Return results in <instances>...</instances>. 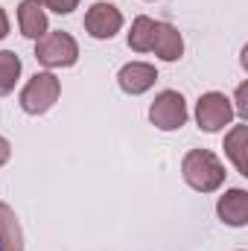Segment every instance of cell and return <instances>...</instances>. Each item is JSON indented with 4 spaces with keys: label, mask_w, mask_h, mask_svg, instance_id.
<instances>
[{
    "label": "cell",
    "mask_w": 248,
    "mask_h": 251,
    "mask_svg": "<svg viewBox=\"0 0 248 251\" xmlns=\"http://www.w3.org/2000/svg\"><path fill=\"white\" fill-rule=\"evenodd\" d=\"M155 79H158L155 67H152V64H146V62H131V64H125L123 70H120V76H117L120 88H123L125 94H131V97H137V94H146V91L155 85Z\"/></svg>",
    "instance_id": "cell-7"
},
{
    "label": "cell",
    "mask_w": 248,
    "mask_h": 251,
    "mask_svg": "<svg viewBox=\"0 0 248 251\" xmlns=\"http://www.w3.org/2000/svg\"><path fill=\"white\" fill-rule=\"evenodd\" d=\"M18 24H21V32L26 38H41L47 32V15H44V6L38 0H24L18 6Z\"/></svg>",
    "instance_id": "cell-10"
},
{
    "label": "cell",
    "mask_w": 248,
    "mask_h": 251,
    "mask_svg": "<svg viewBox=\"0 0 248 251\" xmlns=\"http://www.w3.org/2000/svg\"><path fill=\"white\" fill-rule=\"evenodd\" d=\"M248 143V128L246 126H234L228 134H225V152H228V158L234 161V167L243 173V176H248L246 173V146Z\"/></svg>",
    "instance_id": "cell-13"
},
{
    "label": "cell",
    "mask_w": 248,
    "mask_h": 251,
    "mask_svg": "<svg viewBox=\"0 0 248 251\" xmlns=\"http://www.w3.org/2000/svg\"><path fill=\"white\" fill-rule=\"evenodd\" d=\"M9 155H12V146H9V140H6V137H0V167L9 161Z\"/></svg>",
    "instance_id": "cell-16"
},
{
    "label": "cell",
    "mask_w": 248,
    "mask_h": 251,
    "mask_svg": "<svg viewBox=\"0 0 248 251\" xmlns=\"http://www.w3.org/2000/svg\"><path fill=\"white\" fill-rule=\"evenodd\" d=\"M120 26H123V15H120V9H117L114 3L99 0V3H94V6L88 9V15H85V29H88L94 38H99V41L114 38V35L120 32Z\"/></svg>",
    "instance_id": "cell-6"
},
{
    "label": "cell",
    "mask_w": 248,
    "mask_h": 251,
    "mask_svg": "<svg viewBox=\"0 0 248 251\" xmlns=\"http://www.w3.org/2000/svg\"><path fill=\"white\" fill-rule=\"evenodd\" d=\"M59 94H62V85L53 73H35L21 91V108L26 114H44L56 105Z\"/></svg>",
    "instance_id": "cell-2"
},
{
    "label": "cell",
    "mask_w": 248,
    "mask_h": 251,
    "mask_svg": "<svg viewBox=\"0 0 248 251\" xmlns=\"http://www.w3.org/2000/svg\"><path fill=\"white\" fill-rule=\"evenodd\" d=\"M181 173H184V181L198 193H213V190L222 187L225 181V167L219 164V158L210 152V149H193L184 155V164H181Z\"/></svg>",
    "instance_id": "cell-1"
},
{
    "label": "cell",
    "mask_w": 248,
    "mask_h": 251,
    "mask_svg": "<svg viewBox=\"0 0 248 251\" xmlns=\"http://www.w3.org/2000/svg\"><path fill=\"white\" fill-rule=\"evenodd\" d=\"M149 120L161 131H175L187 123V102L178 91H161L149 105Z\"/></svg>",
    "instance_id": "cell-4"
},
{
    "label": "cell",
    "mask_w": 248,
    "mask_h": 251,
    "mask_svg": "<svg viewBox=\"0 0 248 251\" xmlns=\"http://www.w3.org/2000/svg\"><path fill=\"white\" fill-rule=\"evenodd\" d=\"M38 3L47 6V9H53V12H59V15H70L79 6V0H38Z\"/></svg>",
    "instance_id": "cell-15"
},
{
    "label": "cell",
    "mask_w": 248,
    "mask_h": 251,
    "mask_svg": "<svg viewBox=\"0 0 248 251\" xmlns=\"http://www.w3.org/2000/svg\"><path fill=\"white\" fill-rule=\"evenodd\" d=\"M21 76V59L12 50H0V97H6Z\"/></svg>",
    "instance_id": "cell-14"
},
{
    "label": "cell",
    "mask_w": 248,
    "mask_h": 251,
    "mask_svg": "<svg viewBox=\"0 0 248 251\" xmlns=\"http://www.w3.org/2000/svg\"><path fill=\"white\" fill-rule=\"evenodd\" d=\"M216 210H219V219L225 222V225H231V228H243L248 222V193L246 190H228L222 199H219V204H216Z\"/></svg>",
    "instance_id": "cell-8"
},
{
    "label": "cell",
    "mask_w": 248,
    "mask_h": 251,
    "mask_svg": "<svg viewBox=\"0 0 248 251\" xmlns=\"http://www.w3.org/2000/svg\"><path fill=\"white\" fill-rule=\"evenodd\" d=\"M35 59L44 67H70L79 59V44L67 32H44L35 47Z\"/></svg>",
    "instance_id": "cell-3"
},
{
    "label": "cell",
    "mask_w": 248,
    "mask_h": 251,
    "mask_svg": "<svg viewBox=\"0 0 248 251\" xmlns=\"http://www.w3.org/2000/svg\"><path fill=\"white\" fill-rule=\"evenodd\" d=\"M6 32H9V18H6V12L0 9V38H6Z\"/></svg>",
    "instance_id": "cell-17"
},
{
    "label": "cell",
    "mask_w": 248,
    "mask_h": 251,
    "mask_svg": "<svg viewBox=\"0 0 248 251\" xmlns=\"http://www.w3.org/2000/svg\"><path fill=\"white\" fill-rule=\"evenodd\" d=\"M152 53L164 62H178L184 53V41L181 32L173 24H158L155 26V38H152Z\"/></svg>",
    "instance_id": "cell-9"
},
{
    "label": "cell",
    "mask_w": 248,
    "mask_h": 251,
    "mask_svg": "<svg viewBox=\"0 0 248 251\" xmlns=\"http://www.w3.org/2000/svg\"><path fill=\"white\" fill-rule=\"evenodd\" d=\"M0 251H24V231L9 204L0 201Z\"/></svg>",
    "instance_id": "cell-11"
},
{
    "label": "cell",
    "mask_w": 248,
    "mask_h": 251,
    "mask_svg": "<svg viewBox=\"0 0 248 251\" xmlns=\"http://www.w3.org/2000/svg\"><path fill=\"white\" fill-rule=\"evenodd\" d=\"M231 117H234V105H231V100H228L225 94L210 91V94H201V97H198V105H196L198 128H204V131H219V128H225V126L231 123Z\"/></svg>",
    "instance_id": "cell-5"
},
{
    "label": "cell",
    "mask_w": 248,
    "mask_h": 251,
    "mask_svg": "<svg viewBox=\"0 0 248 251\" xmlns=\"http://www.w3.org/2000/svg\"><path fill=\"white\" fill-rule=\"evenodd\" d=\"M155 26H158V21L146 18V15L134 18L131 32H128V47L137 50V53H149L152 50V38H155Z\"/></svg>",
    "instance_id": "cell-12"
}]
</instances>
